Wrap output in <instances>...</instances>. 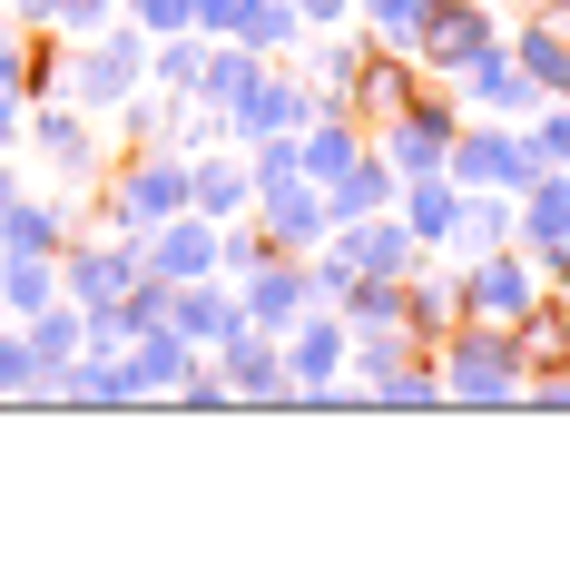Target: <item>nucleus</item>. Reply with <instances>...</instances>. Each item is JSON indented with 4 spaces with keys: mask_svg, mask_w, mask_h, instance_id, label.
Here are the masks:
<instances>
[{
    "mask_svg": "<svg viewBox=\"0 0 570 570\" xmlns=\"http://www.w3.org/2000/svg\"><path fill=\"white\" fill-rule=\"evenodd\" d=\"M246 197H256V168H236V158H207V168H187V207L197 217H246Z\"/></svg>",
    "mask_w": 570,
    "mask_h": 570,
    "instance_id": "3",
    "label": "nucleus"
},
{
    "mask_svg": "<svg viewBox=\"0 0 570 570\" xmlns=\"http://www.w3.org/2000/svg\"><path fill=\"white\" fill-rule=\"evenodd\" d=\"M531 305H541V256H531V246L462 256V315H472V325H521Z\"/></svg>",
    "mask_w": 570,
    "mask_h": 570,
    "instance_id": "1",
    "label": "nucleus"
},
{
    "mask_svg": "<svg viewBox=\"0 0 570 570\" xmlns=\"http://www.w3.org/2000/svg\"><path fill=\"white\" fill-rule=\"evenodd\" d=\"M521 10H570V0H521Z\"/></svg>",
    "mask_w": 570,
    "mask_h": 570,
    "instance_id": "6",
    "label": "nucleus"
},
{
    "mask_svg": "<svg viewBox=\"0 0 570 570\" xmlns=\"http://www.w3.org/2000/svg\"><path fill=\"white\" fill-rule=\"evenodd\" d=\"M561 177H570V158H561Z\"/></svg>",
    "mask_w": 570,
    "mask_h": 570,
    "instance_id": "7",
    "label": "nucleus"
},
{
    "mask_svg": "<svg viewBox=\"0 0 570 570\" xmlns=\"http://www.w3.org/2000/svg\"><path fill=\"white\" fill-rule=\"evenodd\" d=\"M512 59L551 89V99H561V89H570V20H551V10H541L531 30H512Z\"/></svg>",
    "mask_w": 570,
    "mask_h": 570,
    "instance_id": "4",
    "label": "nucleus"
},
{
    "mask_svg": "<svg viewBox=\"0 0 570 570\" xmlns=\"http://www.w3.org/2000/svg\"><path fill=\"white\" fill-rule=\"evenodd\" d=\"M344 10H354V0H295V20H305V30H335Z\"/></svg>",
    "mask_w": 570,
    "mask_h": 570,
    "instance_id": "5",
    "label": "nucleus"
},
{
    "mask_svg": "<svg viewBox=\"0 0 570 570\" xmlns=\"http://www.w3.org/2000/svg\"><path fill=\"white\" fill-rule=\"evenodd\" d=\"M177 207H187V158H148V168L118 177V217H128V227H158Z\"/></svg>",
    "mask_w": 570,
    "mask_h": 570,
    "instance_id": "2",
    "label": "nucleus"
}]
</instances>
